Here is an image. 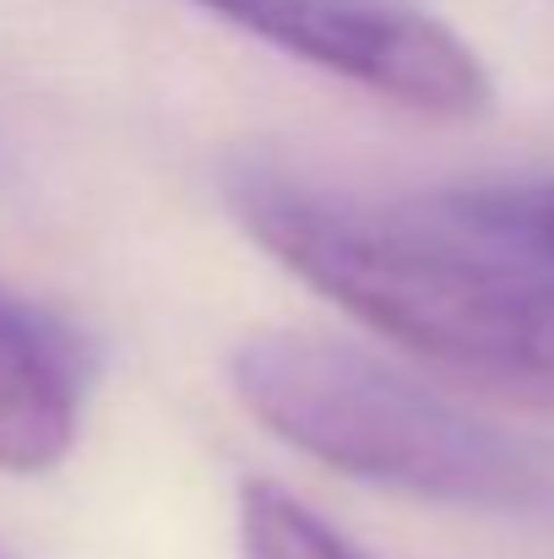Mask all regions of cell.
<instances>
[{
    "label": "cell",
    "instance_id": "6da1fadb",
    "mask_svg": "<svg viewBox=\"0 0 554 559\" xmlns=\"http://www.w3.org/2000/svg\"><path fill=\"white\" fill-rule=\"evenodd\" d=\"M223 201L272 261L402 354L473 391L554 407V266L506 223L495 186L369 201L239 158Z\"/></svg>",
    "mask_w": 554,
    "mask_h": 559
},
{
    "label": "cell",
    "instance_id": "7a4b0ae2",
    "mask_svg": "<svg viewBox=\"0 0 554 559\" xmlns=\"http://www.w3.org/2000/svg\"><path fill=\"white\" fill-rule=\"evenodd\" d=\"M250 418L310 462L429 506L554 522V451L522 440L413 374L316 332H256L228 354Z\"/></svg>",
    "mask_w": 554,
    "mask_h": 559
},
{
    "label": "cell",
    "instance_id": "3957f363",
    "mask_svg": "<svg viewBox=\"0 0 554 559\" xmlns=\"http://www.w3.org/2000/svg\"><path fill=\"white\" fill-rule=\"evenodd\" d=\"M190 5L429 120H473L495 98L479 49L424 0H190Z\"/></svg>",
    "mask_w": 554,
    "mask_h": 559
},
{
    "label": "cell",
    "instance_id": "277c9868",
    "mask_svg": "<svg viewBox=\"0 0 554 559\" xmlns=\"http://www.w3.org/2000/svg\"><path fill=\"white\" fill-rule=\"evenodd\" d=\"M87 359L66 321L0 283V473L60 467L82 429Z\"/></svg>",
    "mask_w": 554,
    "mask_h": 559
},
{
    "label": "cell",
    "instance_id": "5b68a950",
    "mask_svg": "<svg viewBox=\"0 0 554 559\" xmlns=\"http://www.w3.org/2000/svg\"><path fill=\"white\" fill-rule=\"evenodd\" d=\"M239 559H365L327 516L278 484L239 489Z\"/></svg>",
    "mask_w": 554,
    "mask_h": 559
},
{
    "label": "cell",
    "instance_id": "8992f818",
    "mask_svg": "<svg viewBox=\"0 0 554 559\" xmlns=\"http://www.w3.org/2000/svg\"><path fill=\"white\" fill-rule=\"evenodd\" d=\"M495 201L506 223L554 266V180L544 186H495Z\"/></svg>",
    "mask_w": 554,
    "mask_h": 559
}]
</instances>
